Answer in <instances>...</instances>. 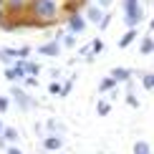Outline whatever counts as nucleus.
<instances>
[{
  "mask_svg": "<svg viewBox=\"0 0 154 154\" xmlns=\"http://www.w3.org/2000/svg\"><path fill=\"white\" fill-rule=\"evenodd\" d=\"M126 106H131V109H137V106H139V99H137V96H134L131 91L126 94Z\"/></svg>",
  "mask_w": 154,
  "mask_h": 154,
  "instance_id": "nucleus-25",
  "label": "nucleus"
},
{
  "mask_svg": "<svg viewBox=\"0 0 154 154\" xmlns=\"http://www.w3.org/2000/svg\"><path fill=\"white\" fill-rule=\"evenodd\" d=\"M5 18H8V10H5V8H0V25L5 23Z\"/></svg>",
  "mask_w": 154,
  "mask_h": 154,
  "instance_id": "nucleus-33",
  "label": "nucleus"
},
{
  "mask_svg": "<svg viewBox=\"0 0 154 154\" xmlns=\"http://www.w3.org/2000/svg\"><path fill=\"white\" fill-rule=\"evenodd\" d=\"M5 154H23V149H20V146H15V144H8Z\"/></svg>",
  "mask_w": 154,
  "mask_h": 154,
  "instance_id": "nucleus-28",
  "label": "nucleus"
},
{
  "mask_svg": "<svg viewBox=\"0 0 154 154\" xmlns=\"http://www.w3.org/2000/svg\"><path fill=\"white\" fill-rule=\"evenodd\" d=\"M86 18H83V13H73V15H66V30L68 33H83L86 30Z\"/></svg>",
  "mask_w": 154,
  "mask_h": 154,
  "instance_id": "nucleus-3",
  "label": "nucleus"
},
{
  "mask_svg": "<svg viewBox=\"0 0 154 154\" xmlns=\"http://www.w3.org/2000/svg\"><path fill=\"white\" fill-rule=\"evenodd\" d=\"M139 53L142 56H149V53H154V41L149 35H144L142 41H139Z\"/></svg>",
  "mask_w": 154,
  "mask_h": 154,
  "instance_id": "nucleus-13",
  "label": "nucleus"
},
{
  "mask_svg": "<svg viewBox=\"0 0 154 154\" xmlns=\"http://www.w3.org/2000/svg\"><path fill=\"white\" fill-rule=\"evenodd\" d=\"M0 61H3V63H8V66H13V63L18 61L15 48H0Z\"/></svg>",
  "mask_w": 154,
  "mask_h": 154,
  "instance_id": "nucleus-12",
  "label": "nucleus"
},
{
  "mask_svg": "<svg viewBox=\"0 0 154 154\" xmlns=\"http://www.w3.org/2000/svg\"><path fill=\"white\" fill-rule=\"evenodd\" d=\"M8 109H10V96H0V111H8Z\"/></svg>",
  "mask_w": 154,
  "mask_h": 154,
  "instance_id": "nucleus-26",
  "label": "nucleus"
},
{
  "mask_svg": "<svg viewBox=\"0 0 154 154\" xmlns=\"http://www.w3.org/2000/svg\"><path fill=\"white\" fill-rule=\"evenodd\" d=\"M109 111H111V104H109V101H99V106H96V114H99V116H106Z\"/></svg>",
  "mask_w": 154,
  "mask_h": 154,
  "instance_id": "nucleus-20",
  "label": "nucleus"
},
{
  "mask_svg": "<svg viewBox=\"0 0 154 154\" xmlns=\"http://www.w3.org/2000/svg\"><path fill=\"white\" fill-rule=\"evenodd\" d=\"M28 15L35 18L38 23H43L46 28H51L61 18V3L58 0H30Z\"/></svg>",
  "mask_w": 154,
  "mask_h": 154,
  "instance_id": "nucleus-1",
  "label": "nucleus"
},
{
  "mask_svg": "<svg viewBox=\"0 0 154 154\" xmlns=\"http://www.w3.org/2000/svg\"><path fill=\"white\" fill-rule=\"evenodd\" d=\"M0 134H3V121H0Z\"/></svg>",
  "mask_w": 154,
  "mask_h": 154,
  "instance_id": "nucleus-35",
  "label": "nucleus"
},
{
  "mask_svg": "<svg viewBox=\"0 0 154 154\" xmlns=\"http://www.w3.org/2000/svg\"><path fill=\"white\" fill-rule=\"evenodd\" d=\"M81 13H83V18H86L88 23H96V25L104 20V15H106V13H104V8H101V5H96V3H86Z\"/></svg>",
  "mask_w": 154,
  "mask_h": 154,
  "instance_id": "nucleus-4",
  "label": "nucleus"
},
{
  "mask_svg": "<svg viewBox=\"0 0 154 154\" xmlns=\"http://www.w3.org/2000/svg\"><path fill=\"white\" fill-rule=\"evenodd\" d=\"M149 25H152V28H154V20H152V23H149Z\"/></svg>",
  "mask_w": 154,
  "mask_h": 154,
  "instance_id": "nucleus-37",
  "label": "nucleus"
},
{
  "mask_svg": "<svg viewBox=\"0 0 154 154\" xmlns=\"http://www.w3.org/2000/svg\"><path fill=\"white\" fill-rule=\"evenodd\" d=\"M142 20H144V10L131 13V15H124V25H126V28H137Z\"/></svg>",
  "mask_w": 154,
  "mask_h": 154,
  "instance_id": "nucleus-10",
  "label": "nucleus"
},
{
  "mask_svg": "<svg viewBox=\"0 0 154 154\" xmlns=\"http://www.w3.org/2000/svg\"><path fill=\"white\" fill-rule=\"evenodd\" d=\"M38 53L46 56V58H58L61 56V41H48V43H41L38 46Z\"/></svg>",
  "mask_w": 154,
  "mask_h": 154,
  "instance_id": "nucleus-6",
  "label": "nucleus"
},
{
  "mask_svg": "<svg viewBox=\"0 0 154 154\" xmlns=\"http://www.w3.org/2000/svg\"><path fill=\"white\" fill-rule=\"evenodd\" d=\"M109 23H111V15L106 13V15H104V20L99 23V28H101V30H106V28H109Z\"/></svg>",
  "mask_w": 154,
  "mask_h": 154,
  "instance_id": "nucleus-31",
  "label": "nucleus"
},
{
  "mask_svg": "<svg viewBox=\"0 0 154 154\" xmlns=\"http://www.w3.org/2000/svg\"><path fill=\"white\" fill-rule=\"evenodd\" d=\"M51 154H63V152H51Z\"/></svg>",
  "mask_w": 154,
  "mask_h": 154,
  "instance_id": "nucleus-36",
  "label": "nucleus"
},
{
  "mask_svg": "<svg viewBox=\"0 0 154 154\" xmlns=\"http://www.w3.org/2000/svg\"><path fill=\"white\" fill-rule=\"evenodd\" d=\"M99 91H101V94H111V91H116V81H114L111 76L101 79V81H99Z\"/></svg>",
  "mask_w": 154,
  "mask_h": 154,
  "instance_id": "nucleus-11",
  "label": "nucleus"
},
{
  "mask_svg": "<svg viewBox=\"0 0 154 154\" xmlns=\"http://www.w3.org/2000/svg\"><path fill=\"white\" fill-rule=\"evenodd\" d=\"M23 66H25V73H28V76H38V73H41V66L33 63V61H28V58L23 61Z\"/></svg>",
  "mask_w": 154,
  "mask_h": 154,
  "instance_id": "nucleus-16",
  "label": "nucleus"
},
{
  "mask_svg": "<svg viewBox=\"0 0 154 154\" xmlns=\"http://www.w3.org/2000/svg\"><path fill=\"white\" fill-rule=\"evenodd\" d=\"M131 152H134V154H152V146L146 144V142H137Z\"/></svg>",
  "mask_w": 154,
  "mask_h": 154,
  "instance_id": "nucleus-18",
  "label": "nucleus"
},
{
  "mask_svg": "<svg viewBox=\"0 0 154 154\" xmlns=\"http://www.w3.org/2000/svg\"><path fill=\"white\" fill-rule=\"evenodd\" d=\"M28 5L30 0H5V10H8L10 18H20L28 13Z\"/></svg>",
  "mask_w": 154,
  "mask_h": 154,
  "instance_id": "nucleus-5",
  "label": "nucleus"
},
{
  "mask_svg": "<svg viewBox=\"0 0 154 154\" xmlns=\"http://www.w3.org/2000/svg\"><path fill=\"white\" fill-rule=\"evenodd\" d=\"M111 79L116 81V83H129V81H131V71L119 66V68H114V71H111Z\"/></svg>",
  "mask_w": 154,
  "mask_h": 154,
  "instance_id": "nucleus-8",
  "label": "nucleus"
},
{
  "mask_svg": "<svg viewBox=\"0 0 154 154\" xmlns=\"http://www.w3.org/2000/svg\"><path fill=\"white\" fill-rule=\"evenodd\" d=\"M142 88L144 91H154V73H144L142 76Z\"/></svg>",
  "mask_w": 154,
  "mask_h": 154,
  "instance_id": "nucleus-17",
  "label": "nucleus"
},
{
  "mask_svg": "<svg viewBox=\"0 0 154 154\" xmlns=\"http://www.w3.org/2000/svg\"><path fill=\"white\" fill-rule=\"evenodd\" d=\"M61 41H63V43H61L63 48H76V33H66Z\"/></svg>",
  "mask_w": 154,
  "mask_h": 154,
  "instance_id": "nucleus-19",
  "label": "nucleus"
},
{
  "mask_svg": "<svg viewBox=\"0 0 154 154\" xmlns=\"http://www.w3.org/2000/svg\"><path fill=\"white\" fill-rule=\"evenodd\" d=\"M15 56H18L20 61H25V58L30 56V46H20V48H15Z\"/></svg>",
  "mask_w": 154,
  "mask_h": 154,
  "instance_id": "nucleus-21",
  "label": "nucleus"
},
{
  "mask_svg": "<svg viewBox=\"0 0 154 154\" xmlns=\"http://www.w3.org/2000/svg\"><path fill=\"white\" fill-rule=\"evenodd\" d=\"M94 3H96V5H101V8H104V10H106V8H109V5H111V3H114V0H94Z\"/></svg>",
  "mask_w": 154,
  "mask_h": 154,
  "instance_id": "nucleus-32",
  "label": "nucleus"
},
{
  "mask_svg": "<svg viewBox=\"0 0 154 154\" xmlns=\"http://www.w3.org/2000/svg\"><path fill=\"white\" fill-rule=\"evenodd\" d=\"M43 149L46 152H61L63 149V137L61 134H51V137L43 139Z\"/></svg>",
  "mask_w": 154,
  "mask_h": 154,
  "instance_id": "nucleus-7",
  "label": "nucleus"
},
{
  "mask_svg": "<svg viewBox=\"0 0 154 154\" xmlns=\"http://www.w3.org/2000/svg\"><path fill=\"white\" fill-rule=\"evenodd\" d=\"M142 8V0H124V15H131V13H139Z\"/></svg>",
  "mask_w": 154,
  "mask_h": 154,
  "instance_id": "nucleus-14",
  "label": "nucleus"
},
{
  "mask_svg": "<svg viewBox=\"0 0 154 154\" xmlns=\"http://www.w3.org/2000/svg\"><path fill=\"white\" fill-rule=\"evenodd\" d=\"M0 149H8V142H5V137L0 134Z\"/></svg>",
  "mask_w": 154,
  "mask_h": 154,
  "instance_id": "nucleus-34",
  "label": "nucleus"
},
{
  "mask_svg": "<svg viewBox=\"0 0 154 154\" xmlns=\"http://www.w3.org/2000/svg\"><path fill=\"white\" fill-rule=\"evenodd\" d=\"M46 126H48V131H51V134H61V124H58V121H53V119H51Z\"/></svg>",
  "mask_w": 154,
  "mask_h": 154,
  "instance_id": "nucleus-23",
  "label": "nucleus"
},
{
  "mask_svg": "<svg viewBox=\"0 0 154 154\" xmlns=\"http://www.w3.org/2000/svg\"><path fill=\"white\" fill-rule=\"evenodd\" d=\"M10 99L15 101L18 106H20V111H30V109H33V104H35V101L30 99V96L25 94L23 88H18V86H13V88H10Z\"/></svg>",
  "mask_w": 154,
  "mask_h": 154,
  "instance_id": "nucleus-2",
  "label": "nucleus"
},
{
  "mask_svg": "<svg viewBox=\"0 0 154 154\" xmlns=\"http://www.w3.org/2000/svg\"><path fill=\"white\" fill-rule=\"evenodd\" d=\"M61 88H63V86H61L58 81H51V83H48V94H53V96H61Z\"/></svg>",
  "mask_w": 154,
  "mask_h": 154,
  "instance_id": "nucleus-22",
  "label": "nucleus"
},
{
  "mask_svg": "<svg viewBox=\"0 0 154 154\" xmlns=\"http://www.w3.org/2000/svg\"><path fill=\"white\" fill-rule=\"evenodd\" d=\"M5 79H8V81H18L15 71H13V66H10V68H5Z\"/></svg>",
  "mask_w": 154,
  "mask_h": 154,
  "instance_id": "nucleus-29",
  "label": "nucleus"
},
{
  "mask_svg": "<svg viewBox=\"0 0 154 154\" xmlns=\"http://www.w3.org/2000/svg\"><path fill=\"white\" fill-rule=\"evenodd\" d=\"M144 3H152V0H144Z\"/></svg>",
  "mask_w": 154,
  "mask_h": 154,
  "instance_id": "nucleus-38",
  "label": "nucleus"
},
{
  "mask_svg": "<svg viewBox=\"0 0 154 154\" xmlns=\"http://www.w3.org/2000/svg\"><path fill=\"white\" fill-rule=\"evenodd\" d=\"M101 51H104V43H101L99 38H96V41H91V53L96 56V53H101Z\"/></svg>",
  "mask_w": 154,
  "mask_h": 154,
  "instance_id": "nucleus-24",
  "label": "nucleus"
},
{
  "mask_svg": "<svg viewBox=\"0 0 154 154\" xmlns=\"http://www.w3.org/2000/svg\"><path fill=\"white\" fill-rule=\"evenodd\" d=\"M23 83L33 88V86H38V76H25V79H23Z\"/></svg>",
  "mask_w": 154,
  "mask_h": 154,
  "instance_id": "nucleus-27",
  "label": "nucleus"
},
{
  "mask_svg": "<svg viewBox=\"0 0 154 154\" xmlns=\"http://www.w3.org/2000/svg\"><path fill=\"white\" fill-rule=\"evenodd\" d=\"M3 137H5L8 144H15L20 139V134H18V129H13V126H3Z\"/></svg>",
  "mask_w": 154,
  "mask_h": 154,
  "instance_id": "nucleus-15",
  "label": "nucleus"
},
{
  "mask_svg": "<svg viewBox=\"0 0 154 154\" xmlns=\"http://www.w3.org/2000/svg\"><path fill=\"white\" fill-rule=\"evenodd\" d=\"M71 88H73V81H66V86L61 88V96H68V94H71Z\"/></svg>",
  "mask_w": 154,
  "mask_h": 154,
  "instance_id": "nucleus-30",
  "label": "nucleus"
},
{
  "mask_svg": "<svg viewBox=\"0 0 154 154\" xmlns=\"http://www.w3.org/2000/svg\"><path fill=\"white\" fill-rule=\"evenodd\" d=\"M137 38H139V33H137V28H129V30H126L124 35L119 38V48H129L131 43L137 41Z\"/></svg>",
  "mask_w": 154,
  "mask_h": 154,
  "instance_id": "nucleus-9",
  "label": "nucleus"
}]
</instances>
